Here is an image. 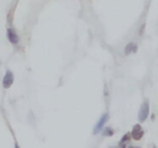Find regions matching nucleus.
Listing matches in <instances>:
<instances>
[{"instance_id": "f257e3e1", "label": "nucleus", "mask_w": 158, "mask_h": 148, "mask_svg": "<svg viewBox=\"0 0 158 148\" xmlns=\"http://www.w3.org/2000/svg\"><path fill=\"white\" fill-rule=\"evenodd\" d=\"M107 121H109V113L105 112V113H102V115L100 116V118H99L98 122L95 123L94 130H93V134H99V133H101V131H102V128L106 126V122H107Z\"/></svg>"}, {"instance_id": "f03ea898", "label": "nucleus", "mask_w": 158, "mask_h": 148, "mask_svg": "<svg viewBox=\"0 0 158 148\" xmlns=\"http://www.w3.org/2000/svg\"><path fill=\"white\" fill-rule=\"evenodd\" d=\"M148 115H149V102H148V100H144L139 107V111H138V121L144 122L147 120Z\"/></svg>"}, {"instance_id": "7ed1b4c3", "label": "nucleus", "mask_w": 158, "mask_h": 148, "mask_svg": "<svg viewBox=\"0 0 158 148\" xmlns=\"http://www.w3.org/2000/svg\"><path fill=\"white\" fill-rule=\"evenodd\" d=\"M6 37H7V39H9L12 44H17V43L20 42V37H19L17 32L15 31V28H12V27H9V28L6 30Z\"/></svg>"}, {"instance_id": "20e7f679", "label": "nucleus", "mask_w": 158, "mask_h": 148, "mask_svg": "<svg viewBox=\"0 0 158 148\" xmlns=\"http://www.w3.org/2000/svg\"><path fill=\"white\" fill-rule=\"evenodd\" d=\"M143 130H142V126L139 125V123H136V125H133V127H132V131H131V137L133 138V139H136V141H139L142 137H143Z\"/></svg>"}, {"instance_id": "39448f33", "label": "nucleus", "mask_w": 158, "mask_h": 148, "mask_svg": "<svg viewBox=\"0 0 158 148\" xmlns=\"http://www.w3.org/2000/svg\"><path fill=\"white\" fill-rule=\"evenodd\" d=\"M12 84H14V74H12L11 70H6L5 72V75L2 78V86L5 89H9Z\"/></svg>"}, {"instance_id": "423d86ee", "label": "nucleus", "mask_w": 158, "mask_h": 148, "mask_svg": "<svg viewBox=\"0 0 158 148\" xmlns=\"http://www.w3.org/2000/svg\"><path fill=\"white\" fill-rule=\"evenodd\" d=\"M137 51V44L136 43H133V42H130V43H127L126 44V47H125V54L126 56H128L130 53H132V52H136Z\"/></svg>"}, {"instance_id": "0eeeda50", "label": "nucleus", "mask_w": 158, "mask_h": 148, "mask_svg": "<svg viewBox=\"0 0 158 148\" xmlns=\"http://www.w3.org/2000/svg\"><path fill=\"white\" fill-rule=\"evenodd\" d=\"M132 137H131V132H127V133H125L122 137H121V139H120V142H118V146H122V144H127L128 143V141L131 139Z\"/></svg>"}, {"instance_id": "6e6552de", "label": "nucleus", "mask_w": 158, "mask_h": 148, "mask_svg": "<svg viewBox=\"0 0 158 148\" xmlns=\"http://www.w3.org/2000/svg\"><path fill=\"white\" fill-rule=\"evenodd\" d=\"M101 133H102V136H105V137H111V136H114V130H112L111 127H109V126H105V127L102 128Z\"/></svg>"}, {"instance_id": "1a4fd4ad", "label": "nucleus", "mask_w": 158, "mask_h": 148, "mask_svg": "<svg viewBox=\"0 0 158 148\" xmlns=\"http://www.w3.org/2000/svg\"><path fill=\"white\" fill-rule=\"evenodd\" d=\"M127 148H141L138 146H127Z\"/></svg>"}, {"instance_id": "9d476101", "label": "nucleus", "mask_w": 158, "mask_h": 148, "mask_svg": "<svg viewBox=\"0 0 158 148\" xmlns=\"http://www.w3.org/2000/svg\"><path fill=\"white\" fill-rule=\"evenodd\" d=\"M14 148H20V146H19L17 143H15V146H14Z\"/></svg>"}, {"instance_id": "9b49d317", "label": "nucleus", "mask_w": 158, "mask_h": 148, "mask_svg": "<svg viewBox=\"0 0 158 148\" xmlns=\"http://www.w3.org/2000/svg\"><path fill=\"white\" fill-rule=\"evenodd\" d=\"M110 148H122V147H120V146H118V147H110Z\"/></svg>"}]
</instances>
